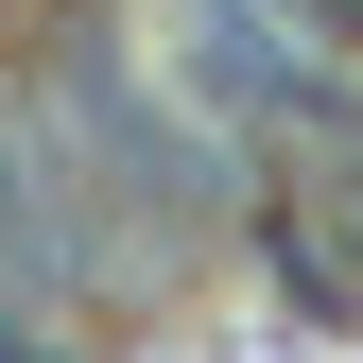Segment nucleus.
<instances>
[{"instance_id":"f257e3e1","label":"nucleus","mask_w":363,"mask_h":363,"mask_svg":"<svg viewBox=\"0 0 363 363\" xmlns=\"http://www.w3.org/2000/svg\"><path fill=\"white\" fill-rule=\"evenodd\" d=\"M259 242H277V294L311 311V329H346V311H363V156L294 173V208L259 225Z\"/></svg>"},{"instance_id":"f03ea898","label":"nucleus","mask_w":363,"mask_h":363,"mask_svg":"<svg viewBox=\"0 0 363 363\" xmlns=\"http://www.w3.org/2000/svg\"><path fill=\"white\" fill-rule=\"evenodd\" d=\"M311 18H329V35H363V0H311Z\"/></svg>"},{"instance_id":"7ed1b4c3","label":"nucleus","mask_w":363,"mask_h":363,"mask_svg":"<svg viewBox=\"0 0 363 363\" xmlns=\"http://www.w3.org/2000/svg\"><path fill=\"white\" fill-rule=\"evenodd\" d=\"M294 18H311V0H294Z\"/></svg>"}]
</instances>
